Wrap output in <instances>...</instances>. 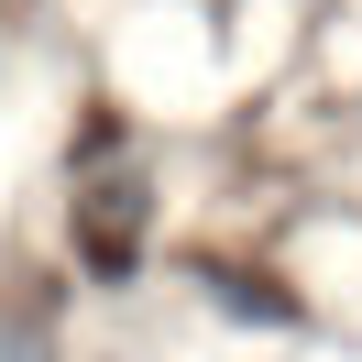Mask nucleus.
I'll list each match as a JSON object with an SVG mask.
<instances>
[{
  "label": "nucleus",
  "instance_id": "1",
  "mask_svg": "<svg viewBox=\"0 0 362 362\" xmlns=\"http://www.w3.org/2000/svg\"><path fill=\"white\" fill-rule=\"evenodd\" d=\"M132 242H143V187H99V198H88V264L121 274Z\"/></svg>",
  "mask_w": 362,
  "mask_h": 362
},
{
  "label": "nucleus",
  "instance_id": "2",
  "mask_svg": "<svg viewBox=\"0 0 362 362\" xmlns=\"http://www.w3.org/2000/svg\"><path fill=\"white\" fill-rule=\"evenodd\" d=\"M0 362H55V318H45V296H0Z\"/></svg>",
  "mask_w": 362,
  "mask_h": 362
}]
</instances>
